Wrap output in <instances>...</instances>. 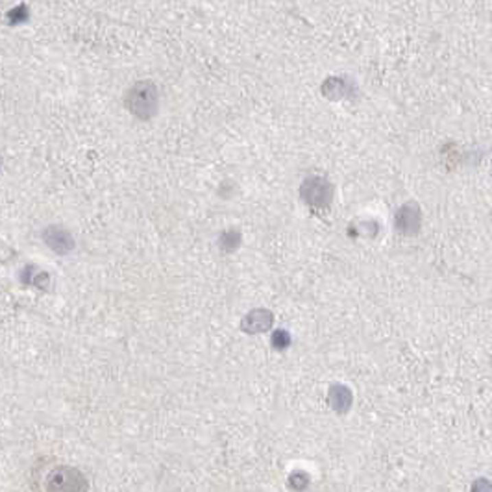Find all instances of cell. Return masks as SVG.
<instances>
[{
    "label": "cell",
    "instance_id": "obj_1",
    "mask_svg": "<svg viewBox=\"0 0 492 492\" xmlns=\"http://www.w3.org/2000/svg\"><path fill=\"white\" fill-rule=\"evenodd\" d=\"M159 95L158 85L148 80H141L130 87L126 95V108L141 121H148L158 113Z\"/></svg>",
    "mask_w": 492,
    "mask_h": 492
},
{
    "label": "cell",
    "instance_id": "obj_2",
    "mask_svg": "<svg viewBox=\"0 0 492 492\" xmlns=\"http://www.w3.org/2000/svg\"><path fill=\"white\" fill-rule=\"evenodd\" d=\"M333 183L326 176L313 174V176L305 178L300 185V198L305 202V206L309 207L311 211H328L333 202Z\"/></svg>",
    "mask_w": 492,
    "mask_h": 492
},
{
    "label": "cell",
    "instance_id": "obj_3",
    "mask_svg": "<svg viewBox=\"0 0 492 492\" xmlns=\"http://www.w3.org/2000/svg\"><path fill=\"white\" fill-rule=\"evenodd\" d=\"M45 489L47 492H87L89 481L78 468L60 465L49 472L45 480Z\"/></svg>",
    "mask_w": 492,
    "mask_h": 492
},
{
    "label": "cell",
    "instance_id": "obj_4",
    "mask_svg": "<svg viewBox=\"0 0 492 492\" xmlns=\"http://www.w3.org/2000/svg\"><path fill=\"white\" fill-rule=\"evenodd\" d=\"M395 228L403 237L417 235L422 228V211H420L419 204H414V202L403 204L395 215Z\"/></svg>",
    "mask_w": 492,
    "mask_h": 492
},
{
    "label": "cell",
    "instance_id": "obj_5",
    "mask_svg": "<svg viewBox=\"0 0 492 492\" xmlns=\"http://www.w3.org/2000/svg\"><path fill=\"white\" fill-rule=\"evenodd\" d=\"M274 324V315L265 307H259V309H252L248 315L244 316L241 320V329L244 333L255 335V333H263V331H268L272 328Z\"/></svg>",
    "mask_w": 492,
    "mask_h": 492
},
{
    "label": "cell",
    "instance_id": "obj_6",
    "mask_svg": "<svg viewBox=\"0 0 492 492\" xmlns=\"http://www.w3.org/2000/svg\"><path fill=\"white\" fill-rule=\"evenodd\" d=\"M328 401H329V408L333 409L335 413L347 414L348 411H350V408H352V401H353L352 390L348 389L347 385L335 383V385H331L328 390Z\"/></svg>",
    "mask_w": 492,
    "mask_h": 492
},
{
    "label": "cell",
    "instance_id": "obj_7",
    "mask_svg": "<svg viewBox=\"0 0 492 492\" xmlns=\"http://www.w3.org/2000/svg\"><path fill=\"white\" fill-rule=\"evenodd\" d=\"M355 87L350 85L347 78L342 76H331L323 84V95L329 100H342V98H350L352 95L350 93L353 91Z\"/></svg>",
    "mask_w": 492,
    "mask_h": 492
},
{
    "label": "cell",
    "instance_id": "obj_8",
    "mask_svg": "<svg viewBox=\"0 0 492 492\" xmlns=\"http://www.w3.org/2000/svg\"><path fill=\"white\" fill-rule=\"evenodd\" d=\"M348 233L352 237H376L379 233V224H376L374 220H355L350 228H348Z\"/></svg>",
    "mask_w": 492,
    "mask_h": 492
},
{
    "label": "cell",
    "instance_id": "obj_9",
    "mask_svg": "<svg viewBox=\"0 0 492 492\" xmlns=\"http://www.w3.org/2000/svg\"><path fill=\"white\" fill-rule=\"evenodd\" d=\"M241 231L237 230H228L224 231L219 239V246L222 248V252H235V250L241 246Z\"/></svg>",
    "mask_w": 492,
    "mask_h": 492
},
{
    "label": "cell",
    "instance_id": "obj_10",
    "mask_svg": "<svg viewBox=\"0 0 492 492\" xmlns=\"http://www.w3.org/2000/svg\"><path fill=\"white\" fill-rule=\"evenodd\" d=\"M272 347L276 350H285L291 347V335L287 333L285 329H276L272 335Z\"/></svg>",
    "mask_w": 492,
    "mask_h": 492
},
{
    "label": "cell",
    "instance_id": "obj_11",
    "mask_svg": "<svg viewBox=\"0 0 492 492\" xmlns=\"http://www.w3.org/2000/svg\"><path fill=\"white\" fill-rule=\"evenodd\" d=\"M307 485H309V478L305 472H294V474L289 476V487L292 491H304Z\"/></svg>",
    "mask_w": 492,
    "mask_h": 492
},
{
    "label": "cell",
    "instance_id": "obj_12",
    "mask_svg": "<svg viewBox=\"0 0 492 492\" xmlns=\"http://www.w3.org/2000/svg\"><path fill=\"white\" fill-rule=\"evenodd\" d=\"M492 487H491V481L487 480V478H480V480L474 481V485H472V492H491Z\"/></svg>",
    "mask_w": 492,
    "mask_h": 492
}]
</instances>
